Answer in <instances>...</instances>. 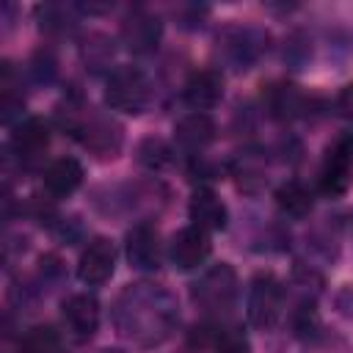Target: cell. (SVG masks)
<instances>
[{
	"instance_id": "277c9868",
	"label": "cell",
	"mask_w": 353,
	"mask_h": 353,
	"mask_svg": "<svg viewBox=\"0 0 353 353\" xmlns=\"http://www.w3.org/2000/svg\"><path fill=\"white\" fill-rule=\"evenodd\" d=\"M353 182V132L339 135L323 160L320 168V190L325 196H342Z\"/></svg>"
},
{
	"instance_id": "6da1fadb",
	"label": "cell",
	"mask_w": 353,
	"mask_h": 353,
	"mask_svg": "<svg viewBox=\"0 0 353 353\" xmlns=\"http://www.w3.org/2000/svg\"><path fill=\"white\" fill-rule=\"evenodd\" d=\"M168 290L157 284H130L113 303L116 331L138 345H160L176 325L179 312Z\"/></svg>"
},
{
	"instance_id": "ffe728a7",
	"label": "cell",
	"mask_w": 353,
	"mask_h": 353,
	"mask_svg": "<svg viewBox=\"0 0 353 353\" xmlns=\"http://www.w3.org/2000/svg\"><path fill=\"white\" fill-rule=\"evenodd\" d=\"M226 52L232 55L234 63H251L259 52V44L254 41V33L251 30H232L229 39H226Z\"/></svg>"
},
{
	"instance_id": "8992f818",
	"label": "cell",
	"mask_w": 353,
	"mask_h": 353,
	"mask_svg": "<svg viewBox=\"0 0 353 353\" xmlns=\"http://www.w3.org/2000/svg\"><path fill=\"white\" fill-rule=\"evenodd\" d=\"M160 36H163V25L154 14L143 11V8H135L124 25H121V41L130 52L135 55H149L157 50L160 44Z\"/></svg>"
},
{
	"instance_id": "e0dca14e",
	"label": "cell",
	"mask_w": 353,
	"mask_h": 353,
	"mask_svg": "<svg viewBox=\"0 0 353 353\" xmlns=\"http://www.w3.org/2000/svg\"><path fill=\"white\" fill-rule=\"evenodd\" d=\"M276 204L290 218H303V215L312 212V193L301 182H284L276 190Z\"/></svg>"
},
{
	"instance_id": "3957f363",
	"label": "cell",
	"mask_w": 353,
	"mask_h": 353,
	"mask_svg": "<svg viewBox=\"0 0 353 353\" xmlns=\"http://www.w3.org/2000/svg\"><path fill=\"white\" fill-rule=\"evenodd\" d=\"M193 301L207 312H229L237 301V273L232 265H212L196 284Z\"/></svg>"
},
{
	"instance_id": "8fae6325",
	"label": "cell",
	"mask_w": 353,
	"mask_h": 353,
	"mask_svg": "<svg viewBox=\"0 0 353 353\" xmlns=\"http://www.w3.org/2000/svg\"><path fill=\"white\" fill-rule=\"evenodd\" d=\"M63 317L77 339H88V336H94V331L99 325V303L94 295H85V292L72 295L63 303Z\"/></svg>"
},
{
	"instance_id": "ba28073f",
	"label": "cell",
	"mask_w": 353,
	"mask_h": 353,
	"mask_svg": "<svg viewBox=\"0 0 353 353\" xmlns=\"http://www.w3.org/2000/svg\"><path fill=\"white\" fill-rule=\"evenodd\" d=\"M210 254V237L204 229L199 226H185L171 237L168 245V256L179 270H190L199 268Z\"/></svg>"
},
{
	"instance_id": "52a82bcc",
	"label": "cell",
	"mask_w": 353,
	"mask_h": 353,
	"mask_svg": "<svg viewBox=\"0 0 353 353\" xmlns=\"http://www.w3.org/2000/svg\"><path fill=\"white\" fill-rule=\"evenodd\" d=\"M113 268H116L113 243L105 240V237H97V240H91L85 245V251L80 256V265H77V276H80L83 284L99 287L113 276Z\"/></svg>"
},
{
	"instance_id": "4fadbf2b",
	"label": "cell",
	"mask_w": 353,
	"mask_h": 353,
	"mask_svg": "<svg viewBox=\"0 0 353 353\" xmlns=\"http://www.w3.org/2000/svg\"><path fill=\"white\" fill-rule=\"evenodd\" d=\"M190 221L204 232H221L226 226V207L210 188H199L190 196Z\"/></svg>"
},
{
	"instance_id": "7c38bea8",
	"label": "cell",
	"mask_w": 353,
	"mask_h": 353,
	"mask_svg": "<svg viewBox=\"0 0 353 353\" xmlns=\"http://www.w3.org/2000/svg\"><path fill=\"white\" fill-rule=\"evenodd\" d=\"M223 94V80L218 72L212 69H204V72H196L190 74V80L185 83V102L196 110V113H204L210 110L212 105H218Z\"/></svg>"
},
{
	"instance_id": "44dd1931",
	"label": "cell",
	"mask_w": 353,
	"mask_h": 353,
	"mask_svg": "<svg viewBox=\"0 0 353 353\" xmlns=\"http://www.w3.org/2000/svg\"><path fill=\"white\" fill-rule=\"evenodd\" d=\"M138 160H141L143 165H149V168H163V165L171 160V152H168V146H165L163 141L149 138V141L141 143V149H138Z\"/></svg>"
},
{
	"instance_id": "9a60e30c",
	"label": "cell",
	"mask_w": 353,
	"mask_h": 353,
	"mask_svg": "<svg viewBox=\"0 0 353 353\" xmlns=\"http://www.w3.org/2000/svg\"><path fill=\"white\" fill-rule=\"evenodd\" d=\"M174 138H176V143L182 149L199 152V149H204L215 138V124H212V119L207 113H190V116L176 121Z\"/></svg>"
},
{
	"instance_id": "d6986e66",
	"label": "cell",
	"mask_w": 353,
	"mask_h": 353,
	"mask_svg": "<svg viewBox=\"0 0 353 353\" xmlns=\"http://www.w3.org/2000/svg\"><path fill=\"white\" fill-rule=\"evenodd\" d=\"M301 108H303V99H301V94L292 85H273V91H270V110H273V116L292 119V116L301 113Z\"/></svg>"
},
{
	"instance_id": "2e32d148",
	"label": "cell",
	"mask_w": 353,
	"mask_h": 353,
	"mask_svg": "<svg viewBox=\"0 0 353 353\" xmlns=\"http://www.w3.org/2000/svg\"><path fill=\"white\" fill-rule=\"evenodd\" d=\"M80 182H83V165L74 157H58L44 171V188L58 199L74 193L80 188Z\"/></svg>"
},
{
	"instance_id": "5b68a950",
	"label": "cell",
	"mask_w": 353,
	"mask_h": 353,
	"mask_svg": "<svg viewBox=\"0 0 353 353\" xmlns=\"http://www.w3.org/2000/svg\"><path fill=\"white\" fill-rule=\"evenodd\" d=\"M281 284L273 273H259L248 290V320L256 328H273L281 314Z\"/></svg>"
},
{
	"instance_id": "30bf717a",
	"label": "cell",
	"mask_w": 353,
	"mask_h": 353,
	"mask_svg": "<svg viewBox=\"0 0 353 353\" xmlns=\"http://www.w3.org/2000/svg\"><path fill=\"white\" fill-rule=\"evenodd\" d=\"M74 135L83 141V146H88L97 154H113L121 143V130L119 124H113L110 119L94 116V119H80V124L74 127Z\"/></svg>"
},
{
	"instance_id": "5bb4252c",
	"label": "cell",
	"mask_w": 353,
	"mask_h": 353,
	"mask_svg": "<svg viewBox=\"0 0 353 353\" xmlns=\"http://www.w3.org/2000/svg\"><path fill=\"white\" fill-rule=\"evenodd\" d=\"M47 143H50V130L36 116L19 121L17 130H14V135H11V146H14V152L22 160H36L47 149Z\"/></svg>"
},
{
	"instance_id": "ac0fdd59",
	"label": "cell",
	"mask_w": 353,
	"mask_h": 353,
	"mask_svg": "<svg viewBox=\"0 0 353 353\" xmlns=\"http://www.w3.org/2000/svg\"><path fill=\"white\" fill-rule=\"evenodd\" d=\"M58 347H61L58 331L50 325H33L22 336V353H58Z\"/></svg>"
},
{
	"instance_id": "7402d4cb",
	"label": "cell",
	"mask_w": 353,
	"mask_h": 353,
	"mask_svg": "<svg viewBox=\"0 0 353 353\" xmlns=\"http://www.w3.org/2000/svg\"><path fill=\"white\" fill-rule=\"evenodd\" d=\"M215 350L218 353H248V339L237 328L215 331Z\"/></svg>"
},
{
	"instance_id": "603a6c76",
	"label": "cell",
	"mask_w": 353,
	"mask_h": 353,
	"mask_svg": "<svg viewBox=\"0 0 353 353\" xmlns=\"http://www.w3.org/2000/svg\"><path fill=\"white\" fill-rule=\"evenodd\" d=\"M336 110H339L347 121H353V83L339 91V97H336Z\"/></svg>"
},
{
	"instance_id": "cb8c5ba5",
	"label": "cell",
	"mask_w": 353,
	"mask_h": 353,
	"mask_svg": "<svg viewBox=\"0 0 353 353\" xmlns=\"http://www.w3.org/2000/svg\"><path fill=\"white\" fill-rule=\"evenodd\" d=\"M108 353H124V350H108Z\"/></svg>"
},
{
	"instance_id": "9c48e42d",
	"label": "cell",
	"mask_w": 353,
	"mask_h": 353,
	"mask_svg": "<svg viewBox=\"0 0 353 353\" xmlns=\"http://www.w3.org/2000/svg\"><path fill=\"white\" fill-rule=\"evenodd\" d=\"M127 259L143 273L160 268V237L149 223H138L127 232Z\"/></svg>"
},
{
	"instance_id": "7a4b0ae2",
	"label": "cell",
	"mask_w": 353,
	"mask_h": 353,
	"mask_svg": "<svg viewBox=\"0 0 353 353\" xmlns=\"http://www.w3.org/2000/svg\"><path fill=\"white\" fill-rule=\"evenodd\" d=\"M152 85L138 66H119L108 77L105 102L121 113H141L149 105Z\"/></svg>"
}]
</instances>
